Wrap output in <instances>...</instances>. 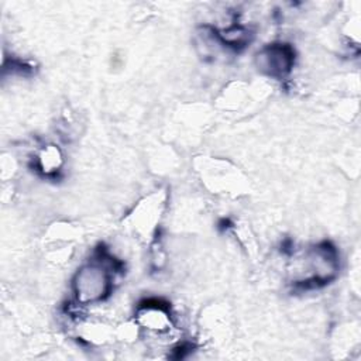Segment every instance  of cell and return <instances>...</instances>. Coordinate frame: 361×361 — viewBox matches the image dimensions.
Here are the masks:
<instances>
[{"mask_svg":"<svg viewBox=\"0 0 361 361\" xmlns=\"http://www.w3.org/2000/svg\"><path fill=\"white\" fill-rule=\"evenodd\" d=\"M123 264L106 248H97L73 274L72 295L79 307L94 306L106 302L114 289L116 276Z\"/></svg>","mask_w":361,"mask_h":361,"instance_id":"1","label":"cell"},{"mask_svg":"<svg viewBox=\"0 0 361 361\" xmlns=\"http://www.w3.org/2000/svg\"><path fill=\"white\" fill-rule=\"evenodd\" d=\"M168 204V193L165 189H157L141 197L127 213L123 223L137 238L151 243L159 228Z\"/></svg>","mask_w":361,"mask_h":361,"instance_id":"4","label":"cell"},{"mask_svg":"<svg viewBox=\"0 0 361 361\" xmlns=\"http://www.w3.org/2000/svg\"><path fill=\"white\" fill-rule=\"evenodd\" d=\"M340 271V254L330 241H319L293 258L292 282L299 288H319L334 281Z\"/></svg>","mask_w":361,"mask_h":361,"instance_id":"2","label":"cell"},{"mask_svg":"<svg viewBox=\"0 0 361 361\" xmlns=\"http://www.w3.org/2000/svg\"><path fill=\"white\" fill-rule=\"evenodd\" d=\"M296 52L290 44L272 42L264 45L254 58L255 68L272 79H285L293 69Z\"/></svg>","mask_w":361,"mask_h":361,"instance_id":"5","label":"cell"},{"mask_svg":"<svg viewBox=\"0 0 361 361\" xmlns=\"http://www.w3.org/2000/svg\"><path fill=\"white\" fill-rule=\"evenodd\" d=\"M66 165L63 149L55 142H45L35 148L32 155L34 171L45 179H56L61 176Z\"/></svg>","mask_w":361,"mask_h":361,"instance_id":"6","label":"cell"},{"mask_svg":"<svg viewBox=\"0 0 361 361\" xmlns=\"http://www.w3.org/2000/svg\"><path fill=\"white\" fill-rule=\"evenodd\" d=\"M133 320L141 334L154 338L161 344H172L176 338L178 326L168 302L158 298L141 300L134 312Z\"/></svg>","mask_w":361,"mask_h":361,"instance_id":"3","label":"cell"}]
</instances>
